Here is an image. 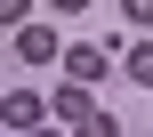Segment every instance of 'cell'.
<instances>
[{"mask_svg":"<svg viewBox=\"0 0 153 137\" xmlns=\"http://www.w3.org/2000/svg\"><path fill=\"white\" fill-rule=\"evenodd\" d=\"M24 16H32V0H0V24H8V32H16Z\"/></svg>","mask_w":153,"mask_h":137,"instance_id":"8992f818","label":"cell"},{"mask_svg":"<svg viewBox=\"0 0 153 137\" xmlns=\"http://www.w3.org/2000/svg\"><path fill=\"white\" fill-rule=\"evenodd\" d=\"M8 48H16V57H24V65H48V57H65V48H56V32H48V24H16V32H8Z\"/></svg>","mask_w":153,"mask_h":137,"instance_id":"7a4b0ae2","label":"cell"},{"mask_svg":"<svg viewBox=\"0 0 153 137\" xmlns=\"http://www.w3.org/2000/svg\"><path fill=\"white\" fill-rule=\"evenodd\" d=\"M0 113H8V129H40V121H48V113H56V105H40V97H32V89H16V97H8V105H0Z\"/></svg>","mask_w":153,"mask_h":137,"instance_id":"277c9868","label":"cell"},{"mask_svg":"<svg viewBox=\"0 0 153 137\" xmlns=\"http://www.w3.org/2000/svg\"><path fill=\"white\" fill-rule=\"evenodd\" d=\"M121 73H129L137 89H153V40H137V48H121Z\"/></svg>","mask_w":153,"mask_h":137,"instance_id":"5b68a950","label":"cell"},{"mask_svg":"<svg viewBox=\"0 0 153 137\" xmlns=\"http://www.w3.org/2000/svg\"><path fill=\"white\" fill-rule=\"evenodd\" d=\"M65 73H73V81H105V73H113V48H97V40H73V48H65Z\"/></svg>","mask_w":153,"mask_h":137,"instance_id":"3957f363","label":"cell"},{"mask_svg":"<svg viewBox=\"0 0 153 137\" xmlns=\"http://www.w3.org/2000/svg\"><path fill=\"white\" fill-rule=\"evenodd\" d=\"M121 16L129 24H153V0H121Z\"/></svg>","mask_w":153,"mask_h":137,"instance_id":"52a82bcc","label":"cell"},{"mask_svg":"<svg viewBox=\"0 0 153 137\" xmlns=\"http://www.w3.org/2000/svg\"><path fill=\"white\" fill-rule=\"evenodd\" d=\"M48 8H65V16H81V8H89V0H48Z\"/></svg>","mask_w":153,"mask_h":137,"instance_id":"ba28073f","label":"cell"},{"mask_svg":"<svg viewBox=\"0 0 153 137\" xmlns=\"http://www.w3.org/2000/svg\"><path fill=\"white\" fill-rule=\"evenodd\" d=\"M48 105H56V121H65V129H81V137H113V113H97V105H89V81H73V73H65V89H56Z\"/></svg>","mask_w":153,"mask_h":137,"instance_id":"6da1fadb","label":"cell"}]
</instances>
